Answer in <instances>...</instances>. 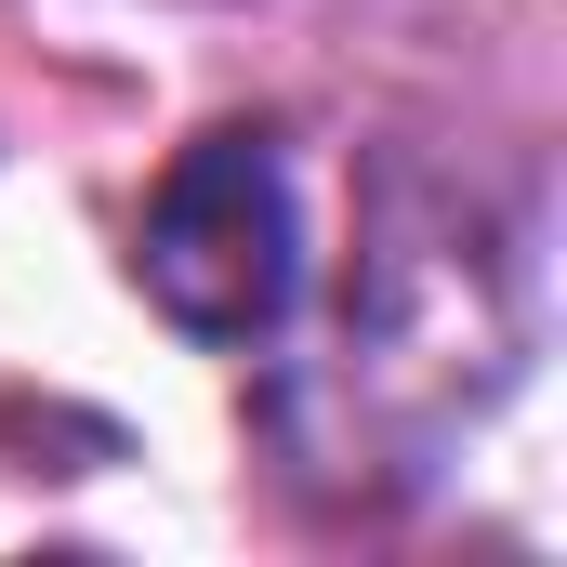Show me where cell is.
<instances>
[{"label": "cell", "instance_id": "1", "mask_svg": "<svg viewBox=\"0 0 567 567\" xmlns=\"http://www.w3.org/2000/svg\"><path fill=\"white\" fill-rule=\"evenodd\" d=\"M515 370H528V225L488 212L449 172H383L370 251H357L343 317H330V357L290 396L303 449L343 462V475L357 462L423 475Z\"/></svg>", "mask_w": 567, "mask_h": 567}, {"label": "cell", "instance_id": "2", "mask_svg": "<svg viewBox=\"0 0 567 567\" xmlns=\"http://www.w3.org/2000/svg\"><path fill=\"white\" fill-rule=\"evenodd\" d=\"M133 290L185 343H238V357L303 317V185L265 120L172 145V172L133 225Z\"/></svg>", "mask_w": 567, "mask_h": 567}]
</instances>
